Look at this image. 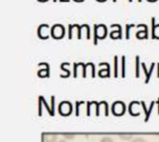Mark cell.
<instances>
[{
	"instance_id": "obj_1",
	"label": "cell",
	"mask_w": 159,
	"mask_h": 142,
	"mask_svg": "<svg viewBox=\"0 0 159 142\" xmlns=\"http://www.w3.org/2000/svg\"><path fill=\"white\" fill-rule=\"evenodd\" d=\"M58 112L62 116H69L73 113V105L70 101H61L58 106Z\"/></svg>"
},
{
	"instance_id": "obj_2",
	"label": "cell",
	"mask_w": 159,
	"mask_h": 142,
	"mask_svg": "<svg viewBox=\"0 0 159 142\" xmlns=\"http://www.w3.org/2000/svg\"><path fill=\"white\" fill-rule=\"evenodd\" d=\"M65 34V28L61 24H54L50 30V35L55 39H61Z\"/></svg>"
},
{
	"instance_id": "obj_3",
	"label": "cell",
	"mask_w": 159,
	"mask_h": 142,
	"mask_svg": "<svg viewBox=\"0 0 159 142\" xmlns=\"http://www.w3.org/2000/svg\"><path fill=\"white\" fill-rule=\"evenodd\" d=\"M112 113L116 116H122L126 113V105L123 101H116L112 105Z\"/></svg>"
},
{
	"instance_id": "obj_4",
	"label": "cell",
	"mask_w": 159,
	"mask_h": 142,
	"mask_svg": "<svg viewBox=\"0 0 159 142\" xmlns=\"http://www.w3.org/2000/svg\"><path fill=\"white\" fill-rule=\"evenodd\" d=\"M142 67H143V72H144V73H145V84H148L149 83V81H150V78H151V75H152V73H153V71H154V69H155V65H156V63L155 62H153L152 63V65H151V68H150V70L148 71L147 70V68H146V65H145V63L144 62H142Z\"/></svg>"
},
{
	"instance_id": "obj_5",
	"label": "cell",
	"mask_w": 159,
	"mask_h": 142,
	"mask_svg": "<svg viewBox=\"0 0 159 142\" xmlns=\"http://www.w3.org/2000/svg\"><path fill=\"white\" fill-rule=\"evenodd\" d=\"M113 27H117L118 30H117V31H113V32H111V33H110V37L113 38V39H116L117 36H118V38L121 39V38H122V27H121V25H120V24H117V23L111 24V28H113Z\"/></svg>"
},
{
	"instance_id": "obj_6",
	"label": "cell",
	"mask_w": 159,
	"mask_h": 142,
	"mask_svg": "<svg viewBox=\"0 0 159 142\" xmlns=\"http://www.w3.org/2000/svg\"><path fill=\"white\" fill-rule=\"evenodd\" d=\"M43 142H56L57 141V135L55 133H46L42 135Z\"/></svg>"
},
{
	"instance_id": "obj_7",
	"label": "cell",
	"mask_w": 159,
	"mask_h": 142,
	"mask_svg": "<svg viewBox=\"0 0 159 142\" xmlns=\"http://www.w3.org/2000/svg\"><path fill=\"white\" fill-rule=\"evenodd\" d=\"M110 72H111V67L110 66H108L106 69H102V70H100L99 71V73H98V74H99V76H101V77H109L110 76Z\"/></svg>"
},
{
	"instance_id": "obj_8",
	"label": "cell",
	"mask_w": 159,
	"mask_h": 142,
	"mask_svg": "<svg viewBox=\"0 0 159 142\" xmlns=\"http://www.w3.org/2000/svg\"><path fill=\"white\" fill-rule=\"evenodd\" d=\"M121 76L123 78L126 77V57L122 56L121 59Z\"/></svg>"
},
{
	"instance_id": "obj_9",
	"label": "cell",
	"mask_w": 159,
	"mask_h": 142,
	"mask_svg": "<svg viewBox=\"0 0 159 142\" xmlns=\"http://www.w3.org/2000/svg\"><path fill=\"white\" fill-rule=\"evenodd\" d=\"M135 73H136V77L139 78L140 77V65L142 64L140 62V57L139 56H136V60H135Z\"/></svg>"
},
{
	"instance_id": "obj_10",
	"label": "cell",
	"mask_w": 159,
	"mask_h": 142,
	"mask_svg": "<svg viewBox=\"0 0 159 142\" xmlns=\"http://www.w3.org/2000/svg\"><path fill=\"white\" fill-rule=\"evenodd\" d=\"M39 77H48L49 76V67H47L46 69H42L38 71L37 73Z\"/></svg>"
},
{
	"instance_id": "obj_11",
	"label": "cell",
	"mask_w": 159,
	"mask_h": 142,
	"mask_svg": "<svg viewBox=\"0 0 159 142\" xmlns=\"http://www.w3.org/2000/svg\"><path fill=\"white\" fill-rule=\"evenodd\" d=\"M114 62H115V70H114V76L116 78L118 77V57L117 56H115V60H114Z\"/></svg>"
},
{
	"instance_id": "obj_12",
	"label": "cell",
	"mask_w": 159,
	"mask_h": 142,
	"mask_svg": "<svg viewBox=\"0 0 159 142\" xmlns=\"http://www.w3.org/2000/svg\"><path fill=\"white\" fill-rule=\"evenodd\" d=\"M39 99L41 100V101H42L43 105H44V106L46 107V110H47V111L48 112V113H49L50 115H52V116H53L54 114H53V113H52V111H51V108H49V106L48 105V103H47L46 100H45V99H44V98H43L42 96H40V97H39Z\"/></svg>"
},
{
	"instance_id": "obj_13",
	"label": "cell",
	"mask_w": 159,
	"mask_h": 142,
	"mask_svg": "<svg viewBox=\"0 0 159 142\" xmlns=\"http://www.w3.org/2000/svg\"><path fill=\"white\" fill-rule=\"evenodd\" d=\"M118 137L123 140H130L134 137V135L133 134H119Z\"/></svg>"
},
{
	"instance_id": "obj_14",
	"label": "cell",
	"mask_w": 159,
	"mask_h": 142,
	"mask_svg": "<svg viewBox=\"0 0 159 142\" xmlns=\"http://www.w3.org/2000/svg\"><path fill=\"white\" fill-rule=\"evenodd\" d=\"M155 101H152V103H151V105H150V107H149V110H148V112H147V114L145 115V122H148V120H149V118H150V115H151V113H152V111H153V109H154V106H155Z\"/></svg>"
},
{
	"instance_id": "obj_15",
	"label": "cell",
	"mask_w": 159,
	"mask_h": 142,
	"mask_svg": "<svg viewBox=\"0 0 159 142\" xmlns=\"http://www.w3.org/2000/svg\"><path fill=\"white\" fill-rule=\"evenodd\" d=\"M133 27H135V24H126V38L127 39H129V31Z\"/></svg>"
},
{
	"instance_id": "obj_16",
	"label": "cell",
	"mask_w": 159,
	"mask_h": 142,
	"mask_svg": "<svg viewBox=\"0 0 159 142\" xmlns=\"http://www.w3.org/2000/svg\"><path fill=\"white\" fill-rule=\"evenodd\" d=\"M98 25L97 24H94V45H97L98 44Z\"/></svg>"
},
{
	"instance_id": "obj_17",
	"label": "cell",
	"mask_w": 159,
	"mask_h": 142,
	"mask_svg": "<svg viewBox=\"0 0 159 142\" xmlns=\"http://www.w3.org/2000/svg\"><path fill=\"white\" fill-rule=\"evenodd\" d=\"M74 25V27H75L76 29H77V38L78 39H81V34H82V27L80 26V25H78V24H73Z\"/></svg>"
},
{
	"instance_id": "obj_18",
	"label": "cell",
	"mask_w": 159,
	"mask_h": 142,
	"mask_svg": "<svg viewBox=\"0 0 159 142\" xmlns=\"http://www.w3.org/2000/svg\"><path fill=\"white\" fill-rule=\"evenodd\" d=\"M84 102L83 101H76L75 102V115L78 116L79 115V107L80 105H83Z\"/></svg>"
},
{
	"instance_id": "obj_19",
	"label": "cell",
	"mask_w": 159,
	"mask_h": 142,
	"mask_svg": "<svg viewBox=\"0 0 159 142\" xmlns=\"http://www.w3.org/2000/svg\"><path fill=\"white\" fill-rule=\"evenodd\" d=\"M42 101L40 99H38V115L41 116L42 115Z\"/></svg>"
},
{
	"instance_id": "obj_20",
	"label": "cell",
	"mask_w": 159,
	"mask_h": 142,
	"mask_svg": "<svg viewBox=\"0 0 159 142\" xmlns=\"http://www.w3.org/2000/svg\"><path fill=\"white\" fill-rule=\"evenodd\" d=\"M73 29H74L73 25L70 24L69 25V28H68V37H69V39H72V37H73V33H72Z\"/></svg>"
},
{
	"instance_id": "obj_21",
	"label": "cell",
	"mask_w": 159,
	"mask_h": 142,
	"mask_svg": "<svg viewBox=\"0 0 159 142\" xmlns=\"http://www.w3.org/2000/svg\"><path fill=\"white\" fill-rule=\"evenodd\" d=\"M50 100H51V111L54 114V110H55V97H51L50 98Z\"/></svg>"
},
{
	"instance_id": "obj_22",
	"label": "cell",
	"mask_w": 159,
	"mask_h": 142,
	"mask_svg": "<svg viewBox=\"0 0 159 142\" xmlns=\"http://www.w3.org/2000/svg\"><path fill=\"white\" fill-rule=\"evenodd\" d=\"M63 137L65 140H73L75 137V134H63Z\"/></svg>"
},
{
	"instance_id": "obj_23",
	"label": "cell",
	"mask_w": 159,
	"mask_h": 142,
	"mask_svg": "<svg viewBox=\"0 0 159 142\" xmlns=\"http://www.w3.org/2000/svg\"><path fill=\"white\" fill-rule=\"evenodd\" d=\"M91 102H88V104H87V115L88 116H90V111H91Z\"/></svg>"
},
{
	"instance_id": "obj_24",
	"label": "cell",
	"mask_w": 159,
	"mask_h": 142,
	"mask_svg": "<svg viewBox=\"0 0 159 142\" xmlns=\"http://www.w3.org/2000/svg\"><path fill=\"white\" fill-rule=\"evenodd\" d=\"M77 68H78V64L74 63V77H77Z\"/></svg>"
},
{
	"instance_id": "obj_25",
	"label": "cell",
	"mask_w": 159,
	"mask_h": 142,
	"mask_svg": "<svg viewBox=\"0 0 159 142\" xmlns=\"http://www.w3.org/2000/svg\"><path fill=\"white\" fill-rule=\"evenodd\" d=\"M100 142H114V141H113L112 138H110V137H103V138L101 140V141Z\"/></svg>"
},
{
	"instance_id": "obj_26",
	"label": "cell",
	"mask_w": 159,
	"mask_h": 142,
	"mask_svg": "<svg viewBox=\"0 0 159 142\" xmlns=\"http://www.w3.org/2000/svg\"><path fill=\"white\" fill-rule=\"evenodd\" d=\"M132 142H146V141H145V140H143V138H137V139L133 140Z\"/></svg>"
},
{
	"instance_id": "obj_27",
	"label": "cell",
	"mask_w": 159,
	"mask_h": 142,
	"mask_svg": "<svg viewBox=\"0 0 159 142\" xmlns=\"http://www.w3.org/2000/svg\"><path fill=\"white\" fill-rule=\"evenodd\" d=\"M157 77L159 78V63L157 64Z\"/></svg>"
},
{
	"instance_id": "obj_28",
	"label": "cell",
	"mask_w": 159,
	"mask_h": 142,
	"mask_svg": "<svg viewBox=\"0 0 159 142\" xmlns=\"http://www.w3.org/2000/svg\"><path fill=\"white\" fill-rule=\"evenodd\" d=\"M61 2H63V1H65V2H69V0H60Z\"/></svg>"
},
{
	"instance_id": "obj_29",
	"label": "cell",
	"mask_w": 159,
	"mask_h": 142,
	"mask_svg": "<svg viewBox=\"0 0 159 142\" xmlns=\"http://www.w3.org/2000/svg\"><path fill=\"white\" fill-rule=\"evenodd\" d=\"M147 1H149V2H155V1H157V0H147Z\"/></svg>"
},
{
	"instance_id": "obj_30",
	"label": "cell",
	"mask_w": 159,
	"mask_h": 142,
	"mask_svg": "<svg viewBox=\"0 0 159 142\" xmlns=\"http://www.w3.org/2000/svg\"><path fill=\"white\" fill-rule=\"evenodd\" d=\"M97 1H99V2H104V1H106V0H97Z\"/></svg>"
},
{
	"instance_id": "obj_31",
	"label": "cell",
	"mask_w": 159,
	"mask_h": 142,
	"mask_svg": "<svg viewBox=\"0 0 159 142\" xmlns=\"http://www.w3.org/2000/svg\"><path fill=\"white\" fill-rule=\"evenodd\" d=\"M158 104V114H159V99H158V102H157Z\"/></svg>"
},
{
	"instance_id": "obj_32",
	"label": "cell",
	"mask_w": 159,
	"mask_h": 142,
	"mask_svg": "<svg viewBox=\"0 0 159 142\" xmlns=\"http://www.w3.org/2000/svg\"><path fill=\"white\" fill-rule=\"evenodd\" d=\"M60 142H67V141H66V140H61Z\"/></svg>"
},
{
	"instance_id": "obj_33",
	"label": "cell",
	"mask_w": 159,
	"mask_h": 142,
	"mask_svg": "<svg viewBox=\"0 0 159 142\" xmlns=\"http://www.w3.org/2000/svg\"><path fill=\"white\" fill-rule=\"evenodd\" d=\"M129 2H132V1H133V0H129Z\"/></svg>"
},
{
	"instance_id": "obj_34",
	"label": "cell",
	"mask_w": 159,
	"mask_h": 142,
	"mask_svg": "<svg viewBox=\"0 0 159 142\" xmlns=\"http://www.w3.org/2000/svg\"><path fill=\"white\" fill-rule=\"evenodd\" d=\"M53 1H54V2H56V1H57V0H53Z\"/></svg>"
},
{
	"instance_id": "obj_35",
	"label": "cell",
	"mask_w": 159,
	"mask_h": 142,
	"mask_svg": "<svg viewBox=\"0 0 159 142\" xmlns=\"http://www.w3.org/2000/svg\"><path fill=\"white\" fill-rule=\"evenodd\" d=\"M113 1H114V2H116V0H113Z\"/></svg>"
}]
</instances>
